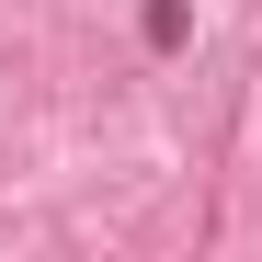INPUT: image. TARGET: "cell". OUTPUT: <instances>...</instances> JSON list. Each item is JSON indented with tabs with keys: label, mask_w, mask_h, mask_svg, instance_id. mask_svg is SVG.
Listing matches in <instances>:
<instances>
[]
</instances>
